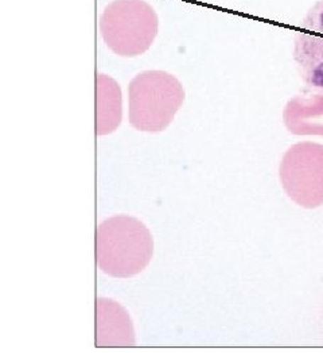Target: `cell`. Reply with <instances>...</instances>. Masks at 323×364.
Returning a JSON list of instances; mask_svg holds the SVG:
<instances>
[{"label":"cell","instance_id":"1","mask_svg":"<svg viewBox=\"0 0 323 364\" xmlns=\"http://www.w3.org/2000/svg\"><path fill=\"white\" fill-rule=\"evenodd\" d=\"M96 263L104 274L129 278L142 273L154 254V240L142 221L114 216L96 230Z\"/></svg>","mask_w":323,"mask_h":364},{"label":"cell","instance_id":"2","mask_svg":"<svg viewBox=\"0 0 323 364\" xmlns=\"http://www.w3.org/2000/svg\"><path fill=\"white\" fill-rule=\"evenodd\" d=\"M185 102L181 81L165 70H146L128 85V120L146 132L166 130Z\"/></svg>","mask_w":323,"mask_h":364},{"label":"cell","instance_id":"3","mask_svg":"<svg viewBox=\"0 0 323 364\" xmlns=\"http://www.w3.org/2000/svg\"><path fill=\"white\" fill-rule=\"evenodd\" d=\"M158 31L159 16L146 0H112L99 18V33L105 46L126 58L147 52Z\"/></svg>","mask_w":323,"mask_h":364},{"label":"cell","instance_id":"4","mask_svg":"<svg viewBox=\"0 0 323 364\" xmlns=\"http://www.w3.org/2000/svg\"><path fill=\"white\" fill-rule=\"evenodd\" d=\"M287 196L302 208L323 204V144L300 142L285 151L279 168Z\"/></svg>","mask_w":323,"mask_h":364},{"label":"cell","instance_id":"5","mask_svg":"<svg viewBox=\"0 0 323 364\" xmlns=\"http://www.w3.org/2000/svg\"><path fill=\"white\" fill-rule=\"evenodd\" d=\"M294 60L305 84L323 92V0L311 7L297 27Z\"/></svg>","mask_w":323,"mask_h":364},{"label":"cell","instance_id":"6","mask_svg":"<svg viewBox=\"0 0 323 364\" xmlns=\"http://www.w3.org/2000/svg\"><path fill=\"white\" fill-rule=\"evenodd\" d=\"M135 341L127 311L114 299H96V347H133Z\"/></svg>","mask_w":323,"mask_h":364},{"label":"cell","instance_id":"7","mask_svg":"<svg viewBox=\"0 0 323 364\" xmlns=\"http://www.w3.org/2000/svg\"><path fill=\"white\" fill-rule=\"evenodd\" d=\"M123 120V93L115 78L97 75L94 78V134L109 135Z\"/></svg>","mask_w":323,"mask_h":364},{"label":"cell","instance_id":"8","mask_svg":"<svg viewBox=\"0 0 323 364\" xmlns=\"http://www.w3.org/2000/svg\"><path fill=\"white\" fill-rule=\"evenodd\" d=\"M283 122L294 135L323 136V95L295 96L288 100Z\"/></svg>","mask_w":323,"mask_h":364}]
</instances>
